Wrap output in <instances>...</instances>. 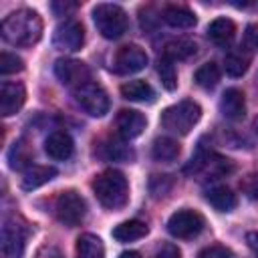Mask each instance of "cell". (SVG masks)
I'll list each match as a JSON object with an SVG mask.
<instances>
[{
    "mask_svg": "<svg viewBox=\"0 0 258 258\" xmlns=\"http://www.w3.org/2000/svg\"><path fill=\"white\" fill-rule=\"evenodd\" d=\"M24 99H26V91L20 83L4 81L0 85V113H2V117H10V115L18 113L20 107L24 105Z\"/></svg>",
    "mask_w": 258,
    "mask_h": 258,
    "instance_id": "cell-14",
    "label": "cell"
},
{
    "mask_svg": "<svg viewBox=\"0 0 258 258\" xmlns=\"http://www.w3.org/2000/svg\"><path fill=\"white\" fill-rule=\"evenodd\" d=\"M149 228L139 222V220H129V222H121L119 226L113 228V238L117 242H133V240H139L143 236H147Z\"/></svg>",
    "mask_w": 258,
    "mask_h": 258,
    "instance_id": "cell-23",
    "label": "cell"
},
{
    "mask_svg": "<svg viewBox=\"0 0 258 258\" xmlns=\"http://www.w3.org/2000/svg\"><path fill=\"white\" fill-rule=\"evenodd\" d=\"M155 258H181V252L175 244L167 242V244H161L155 252Z\"/></svg>",
    "mask_w": 258,
    "mask_h": 258,
    "instance_id": "cell-35",
    "label": "cell"
},
{
    "mask_svg": "<svg viewBox=\"0 0 258 258\" xmlns=\"http://www.w3.org/2000/svg\"><path fill=\"white\" fill-rule=\"evenodd\" d=\"M121 95H123V99L135 101V103H153L155 101L153 87L149 83L141 81V79H135V81H129V83L121 85Z\"/></svg>",
    "mask_w": 258,
    "mask_h": 258,
    "instance_id": "cell-19",
    "label": "cell"
},
{
    "mask_svg": "<svg viewBox=\"0 0 258 258\" xmlns=\"http://www.w3.org/2000/svg\"><path fill=\"white\" fill-rule=\"evenodd\" d=\"M204 226H206L204 216L194 212V210H187V208L173 212L167 220V232L173 238H181V240L198 236L204 230Z\"/></svg>",
    "mask_w": 258,
    "mask_h": 258,
    "instance_id": "cell-8",
    "label": "cell"
},
{
    "mask_svg": "<svg viewBox=\"0 0 258 258\" xmlns=\"http://www.w3.org/2000/svg\"><path fill=\"white\" fill-rule=\"evenodd\" d=\"M103 147H105V157L107 159H115V161H129V159H133V151L125 143H121L117 139L109 141Z\"/></svg>",
    "mask_w": 258,
    "mask_h": 258,
    "instance_id": "cell-30",
    "label": "cell"
},
{
    "mask_svg": "<svg viewBox=\"0 0 258 258\" xmlns=\"http://www.w3.org/2000/svg\"><path fill=\"white\" fill-rule=\"evenodd\" d=\"M30 157H32V153H30V149L24 141H14L12 143V147L8 151V161H10L12 169H24V167L28 169L30 167Z\"/></svg>",
    "mask_w": 258,
    "mask_h": 258,
    "instance_id": "cell-27",
    "label": "cell"
},
{
    "mask_svg": "<svg viewBox=\"0 0 258 258\" xmlns=\"http://www.w3.org/2000/svg\"><path fill=\"white\" fill-rule=\"evenodd\" d=\"M73 139L69 133L64 131H52L46 139H44V151L48 153V157L52 159H69L73 155Z\"/></svg>",
    "mask_w": 258,
    "mask_h": 258,
    "instance_id": "cell-16",
    "label": "cell"
},
{
    "mask_svg": "<svg viewBox=\"0 0 258 258\" xmlns=\"http://www.w3.org/2000/svg\"><path fill=\"white\" fill-rule=\"evenodd\" d=\"M151 155L157 161H173L179 155V143L171 137H157L151 145Z\"/></svg>",
    "mask_w": 258,
    "mask_h": 258,
    "instance_id": "cell-25",
    "label": "cell"
},
{
    "mask_svg": "<svg viewBox=\"0 0 258 258\" xmlns=\"http://www.w3.org/2000/svg\"><path fill=\"white\" fill-rule=\"evenodd\" d=\"M54 175H56V169L52 165H34L32 163L28 169H24L22 179H20V185H22V189L30 191V189H36V187L44 185Z\"/></svg>",
    "mask_w": 258,
    "mask_h": 258,
    "instance_id": "cell-18",
    "label": "cell"
},
{
    "mask_svg": "<svg viewBox=\"0 0 258 258\" xmlns=\"http://www.w3.org/2000/svg\"><path fill=\"white\" fill-rule=\"evenodd\" d=\"M145 67H147V54L137 44L121 46L113 58V69L119 75H133V73L143 71Z\"/></svg>",
    "mask_w": 258,
    "mask_h": 258,
    "instance_id": "cell-12",
    "label": "cell"
},
{
    "mask_svg": "<svg viewBox=\"0 0 258 258\" xmlns=\"http://www.w3.org/2000/svg\"><path fill=\"white\" fill-rule=\"evenodd\" d=\"M28 224L18 218L16 214H10L2 222V250L6 258H22L28 242Z\"/></svg>",
    "mask_w": 258,
    "mask_h": 258,
    "instance_id": "cell-5",
    "label": "cell"
},
{
    "mask_svg": "<svg viewBox=\"0 0 258 258\" xmlns=\"http://www.w3.org/2000/svg\"><path fill=\"white\" fill-rule=\"evenodd\" d=\"M54 214H56V220L60 224L73 228L85 220L87 204L81 198V194H77L75 189H67V191L58 194V198L54 202Z\"/></svg>",
    "mask_w": 258,
    "mask_h": 258,
    "instance_id": "cell-6",
    "label": "cell"
},
{
    "mask_svg": "<svg viewBox=\"0 0 258 258\" xmlns=\"http://www.w3.org/2000/svg\"><path fill=\"white\" fill-rule=\"evenodd\" d=\"M24 69V60L12 52H2L0 54V73L2 75H12V73H20Z\"/></svg>",
    "mask_w": 258,
    "mask_h": 258,
    "instance_id": "cell-31",
    "label": "cell"
},
{
    "mask_svg": "<svg viewBox=\"0 0 258 258\" xmlns=\"http://www.w3.org/2000/svg\"><path fill=\"white\" fill-rule=\"evenodd\" d=\"M93 20L97 30L109 40L121 38L129 26L127 12L117 4H97L93 8Z\"/></svg>",
    "mask_w": 258,
    "mask_h": 258,
    "instance_id": "cell-4",
    "label": "cell"
},
{
    "mask_svg": "<svg viewBox=\"0 0 258 258\" xmlns=\"http://www.w3.org/2000/svg\"><path fill=\"white\" fill-rule=\"evenodd\" d=\"M119 258H141V256H139V252H135V250H127V252H121Z\"/></svg>",
    "mask_w": 258,
    "mask_h": 258,
    "instance_id": "cell-40",
    "label": "cell"
},
{
    "mask_svg": "<svg viewBox=\"0 0 258 258\" xmlns=\"http://www.w3.org/2000/svg\"><path fill=\"white\" fill-rule=\"evenodd\" d=\"M75 8H77L75 2H54V4H52V10H54L58 16H67V12H69V10H75Z\"/></svg>",
    "mask_w": 258,
    "mask_h": 258,
    "instance_id": "cell-38",
    "label": "cell"
},
{
    "mask_svg": "<svg viewBox=\"0 0 258 258\" xmlns=\"http://www.w3.org/2000/svg\"><path fill=\"white\" fill-rule=\"evenodd\" d=\"M93 191L99 204L107 210H119L129 200L127 177L117 169H105L93 179Z\"/></svg>",
    "mask_w": 258,
    "mask_h": 258,
    "instance_id": "cell-2",
    "label": "cell"
},
{
    "mask_svg": "<svg viewBox=\"0 0 258 258\" xmlns=\"http://www.w3.org/2000/svg\"><path fill=\"white\" fill-rule=\"evenodd\" d=\"M198 258H232V252H230L226 246L216 244V246L204 248V250L198 254Z\"/></svg>",
    "mask_w": 258,
    "mask_h": 258,
    "instance_id": "cell-34",
    "label": "cell"
},
{
    "mask_svg": "<svg viewBox=\"0 0 258 258\" xmlns=\"http://www.w3.org/2000/svg\"><path fill=\"white\" fill-rule=\"evenodd\" d=\"M202 117V109L198 103L194 101H179L167 109H163L161 113V125L163 129L171 131V133H177V135H187L194 125L200 121Z\"/></svg>",
    "mask_w": 258,
    "mask_h": 258,
    "instance_id": "cell-3",
    "label": "cell"
},
{
    "mask_svg": "<svg viewBox=\"0 0 258 258\" xmlns=\"http://www.w3.org/2000/svg\"><path fill=\"white\" fill-rule=\"evenodd\" d=\"M147 125V119L143 113L135 111V109H121L117 113V119H115V127H117V133L123 137V139H135L143 133Z\"/></svg>",
    "mask_w": 258,
    "mask_h": 258,
    "instance_id": "cell-13",
    "label": "cell"
},
{
    "mask_svg": "<svg viewBox=\"0 0 258 258\" xmlns=\"http://www.w3.org/2000/svg\"><path fill=\"white\" fill-rule=\"evenodd\" d=\"M34 258H64L62 256V252L56 248V246H40L38 250H36V254H34Z\"/></svg>",
    "mask_w": 258,
    "mask_h": 258,
    "instance_id": "cell-37",
    "label": "cell"
},
{
    "mask_svg": "<svg viewBox=\"0 0 258 258\" xmlns=\"http://www.w3.org/2000/svg\"><path fill=\"white\" fill-rule=\"evenodd\" d=\"M194 81H196L198 87H202V89H206V91H212V89L218 85V81H220V67H218L216 62H206V64H202V67L196 71Z\"/></svg>",
    "mask_w": 258,
    "mask_h": 258,
    "instance_id": "cell-26",
    "label": "cell"
},
{
    "mask_svg": "<svg viewBox=\"0 0 258 258\" xmlns=\"http://www.w3.org/2000/svg\"><path fill=\"white\" fill-rule=\"evenodd\" d=\"M244 42L248 48H258V24H248L244 32Z\"/></svg>",
    "mask_w": 258,
    "mask_h": 258,
    "instance_id": "cell-36",
    "label": "cell"
},
{
    "mask_svg": "<svg viewBox=\"0 0 258 258\" xmlns=\"http://www.w3.org/2000/svg\"><path fill=\"white\" fill-rule=\"evenodd\" d=\"M157 75L161 79V85L167 89V91H173L177 87V73H175V67H173V60L167 58V56H159L157 60Z\"/></svg>",
    "mask_w": 258,
    "mask_h": 258,
    "instance_id": "cell-28",
    "label": "cell"
},
{
    "mask_svg": "<svg viewBox=\"0 0 258 258\" xmlns=\"http://www.w3.org/2000/svg\"><path fill=\"white\" fill-rule=\"evenodd\" d=\"M163 22L169 24L171 28H191L196 26L198 18L185 6H167L163 8Z\"/></svg>",
    "mask_w": 258,
    "mask_h": 258,
    "instance_id": "cell-21",
    "label": "cell"
},
{
    "mask_svg": "<svg viewBox=\"0 0 258 258\" xmlns=\"http://www.w3.org/2000/svg\"><path fill=\"white\" fill-rule=\"evenodd\" d=\"M220 113L230 121H240L246 115V99L240 89H226L220 99Z\"/></svg>",
    "mask_w": 258,
    "mask_h": 258,
    "instance_id": "cell-15",
    "label": "cell"
},
{
    "mask_svg": "<svg viewBox=\"0 0 258 258\" xmlns=\"http://www.w3.org/2000/svg\"><path fill=\"white\" fill-rule=\"evenodd\" d=\"M75 101L77 105L91 117H103L109 111V97L103 91V87L95 83H87L79 89H75Z\"/></svg>",
    "mask_w": 258,
    "mask_h": 258,
    "instance_id": "cell-9",
    "label": "cell"
},
{
    "mask_svg": "<svg viewBox=\"0 0 258 258\" xmlns=\"http://www.w3.org/2000/svg\"><path fill=\"white\" fill-rule=\"evenodd\" d=\"M206 200L218 212H232L236 208V204H238L236 194L230 187H226V185H214V187H210L206 191Z\"/></svg>",
    "mask_w": 258,
    "mask_h": 258,
    "instance_id": "cell-20",
    "label": "cell"
},
{
    "mask_svg": "<svg viewBox=\"0 0 258 258\" xmlns=\"http://www.w3.org/2000/svg\"><path fill=\"white\" fill-rule=\"evenodd\" d=\"M77 258H105L103 240L95 234H81L77 240Z\"/></svg>",
    "mask_w": 258,
    "mask_h": 258,
    "instance_id": "cell-22",
    "label": "cell"
},
{
    "mask_svg": "<svg viewBox=\"0 0 258 258\" xmlns=\"http://www.w3.org/2000/svg\"><path fill=\"white\" fill-rule=\"evenodd\" d=\"M54 75L62 85L75 87V89L87 85L91 79L89 67L77 58H58L54 62Z\"/></svg>",
    "mask_w": 258,
    "mask_h": 258,
    "instance_id": "cell-11",
    "label": "cell"
},
{
    "mask_svg": "<svg viewBox=\"0 0 258 258\" xmlns=\"http://www.w3.org/2000/svg\"><path fill=\"white\" fill-rule=\"evenodd\" d=\"M248 62L250 60H248L246 54H242V52H230L224 58V71L230 77H242L248 71Z\"/></svg>",
    "mask_w": 258,
    "mask_h": 258,
    "instance_id": "cell-29",
    "label": "cell"
},
{
    "mask_svg": "<svg viewBox=\"0 0 258 258\" xmlns=\"http://www.w3.org/2000/svg\"><path fill=\"white\" fill-rule=\"evenodd\" d=\"M232 169H234V165L230 163V159H224L222 155L212 153V151L196 155L187 167V171H191L200 179H218V177L230 173Z\"/></svg>",
    "mask_w": 258,
    "mask_h": 258,
    "instance_id": "cell-7",
    "label": "cell"
},
{
    "mask_svg": "<svg viewBox=\"0 0 258 258\" xmlns=\"http://www.w3.org/2000/svg\"><path fill=\"white\" fill-rule=\"evenodd\" d=\"M198 46L194 40L189 38H175V40H169L163 48V56L171 58V60H185L189 58L191 54H196Z\"/></svg>",
    "mask_w": 258,
    "mask_h": 258,
    "instance_id": "cell-24",
    "label": "cell"
},
{
    "mask_svg": "<svg viewBox=\"0 0 258 258\" xmlns=\"http://www.w3.org/2000/svg\"><path fill=\"white\" fill-rule=\"evenodd\" d=\"M240 189H242V194H246V198L258 202V171L256 173H248L240 181Z\"/></svg>",
    "mask_w": 258,
    "mask_h": 258,
    "instance_id": "cell-32",
    "label": "cell"
},
{
    "mask_svg": "<svg viewBox=\"0 0 258 258\" xmlns=\"http://www.w3.org/2000/svg\"><path fill=\"white\" fill-rule=\"evenodd\" d=\"M42 36V20L30 8L10 12L2 20V38L14 46H32Z\"/></svg>",
    "mask_w": 258,
    "mask_h": 258,
    "instance_id": "cell-1",
    "label": "cell"
},
{
    "mask_svg": "<svg viewBox=\"0 0 258 258\" xmlns=\"http://www.w3.org/2000/svg\"><path fill=\"white\" fill-rule=\"evenodd\" d=\"M149 183H157V185H159L157 189H153V191H151V194H153V198H161V196H165V194L171 189V185H173V181H171V177H169V175H153Z\"/></svg>",
    "mask_w": 258,
    "mask_h": 258,
    "instance_id": "cell-33",
    "label": "cell"
},
{
    "mask_svg": "<svg viewBox=\"0 0 258 258\" xmlns=\"http://www.w3.org/2000/svg\"><path fill=\"white\" fill-rule=\"evenodd\" d=\"M234 36H236V24L230 18H224L222 16V18H216V20H212L208 24V38L214 44L222 46V48L230 46L232 40H234Z\"/></svg>",
    "mask_w": 258,
    "mask_h": 258,
    "instance_id": "cell-17",
    "label": "cell"
},
{
    "mask_svg": "<svg viewBox=\"0 0 258 258\" xmlns=\"http://www.w3.org/2000/svg\"><path fill=\"white\" fill-rule=\"evenodd\" d=\"M254 129H256V133H258V117L254 119Z\"/></svg>",
    "mask_w": 258,
    "mask_h": 258,
    "instance_id": "cell-41",
    "label": "cell"
},
{
    "mask_svg": "<svg viewBox=\"0 0 258 258\" xmlns=\"http://www.w3.org/2000/svg\"><path fill=\"white\" fill-rule=\"evenodd\" d=\"M83 42H85V30L79 20L67 18L58 22V26L54 28V34H52L54 48L64 50V52H75L83 46Z\"/></svg>",
    "mask_w": 258,
    "mask_h": 258,
    "instance_id": "cell-10",
    "label": "cell"
},
{
    "mask_svg": "<svg viewBox=\"0 0 258 258\" xmlns=\"http://www.w3.org/2000/svg\"><path fill=\"white\" fill-rule=\"evenodd\" d=\"M246 242H248L250 250L254 252V256L258 258V232H250V234L246 236Z\"/></svg>",
    "mask_w": 258,
    "mask_h": 258,
    "instance_id": "cell-39",
    "label": "cell"
}]
</instances>
